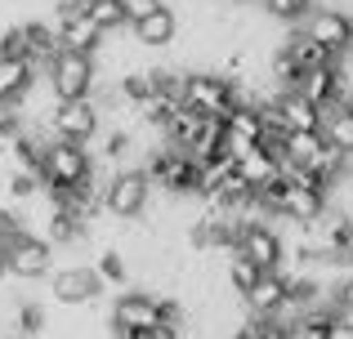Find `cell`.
Segmentation results:
<instances>
[{"label":"cell","instance_id":"cell-16","mask_svg":"<svg viewBox=\"0 0 353 339\" xmlns=\"http://www.w3.org/2000/svg\"><path fill=\"white\" fill-rule=\"evenodd\" d=\"M322 139L336 143L345 157H353V107L349 103H331L322 112Z\"/></svg>","mask_w":353,"mask_h":339},{"label":"cell","instance_id":"cell-11","mask_svg":"<svg viewBox=\"0 0 353 339\" xmlns=\"http://www.w3.org/2000/svg\"><path fill=\"white\" fill-rule=\"evenodd\" d=\"M130 27H134V36L148 45V50H170V45L179 41V32H183V18H179L174 5H161L157 14L139 18V23H130Z\"/></svg>","mask_w":353,"mask_h":339},{"label":"cell","instance_id":"cell-21","mask_svg":"<svg viewBox=\"0 0 353 339\" xmlns=\"http://www.w3.org/2000/svg\"><path fill=\"white\" fill-rule=\"evenodd\" d=\"M9 281V263H5V254H0V286Z\"/></svg>","mask_w":353,"mask_h":339},{"label":"cell","instance_id":"cell-2","mask_svg":"<svg viewBox=\"0 0 353 339\" xmlns=\"http://www.w3.org/2000/svg\"><path fill=\"white\" fill-rule=\"evenodd\" d=\"M152 201H157V183L148 179L143 170H117L112 183H108V192H103L108 219H121V223H134V219H143Z\"/></svg>","mask_w":353,"mask_h":339},{"label":"cell","instance_id":"cell-19","mask_svg":"<svg viewBox=\"0 0 353 339\" xmlns=\"http://www.w3.org/2000/svg\"><path fill=\"white\" fill-rule=\"evenodd\" d=\"M81 5H85V14L94 18L103 32H121V27H130L125 5H121V0H81Z\"/></svg>","mask_w":353,"mask_h":339},{"label":"cell","instance_id":"cell-4","mask_svg":"<svg viewBox=\"0 0 353 339\" xmlns=\"http://www.w3.org/2000/svg\"><path fill=\"white\" fill-rule=\"evenodd\" d=\"M183 107H192L201 116H228L233 107H241L237 80L219 76V72H188V80H183Z\"/></svg>","mask_w":353,"mask_h":339},{"label":"cell","instance_id":"cell-15","mask_svg":"<svg viewBox=\"0 0 353 339\" xmlns=\"http://www.w3.org/2000/svg\"><path fill=\"white\" fill-rule=\"evenodd\" d=\"M277 107H282L291 130H322V107L313 103V98H304L300 89H282V94H277Z\"/></svg>","mask_w":353,"mask_h":339},{"label":"cell","instance_id":"cell-6","mask_svg":"<svg viewBox=\"0 0 353 339\" xmlns=\"http://www.w3.org/2000/svg\"><path fill=\"white\" fill-rule=\"evenodd\" d=\"M300 32L309 41H318L327 54H336V58H345L353 50V14L345 5H313V14L300 23Z\"/></svg>","mask_w":353,"mask_h":339},{"label":"cell","instance_id":"cell-12","mask_svg":"<svg viewBox=\"0 0 353 339\" xmlns=\"http://www.w3.org/2000/svg\"><path fill=\"white\" fill-rule=\"evenodd\" d=\"M237 170L246 174V183L255 192H264V188H277L282 183V157H277L268 143H255V148L246 152V157L237 161Z\"/></svg>","mask_w":353,"mask_h":339},{"label":"cell","instance_id":"cell-17","mask_svg":"<svg viewBox=\"0 0 353 339\" xmlns=\"http://www.w3.org/2000/svg\"><path fill=\"white\" fill-rule=\"evenodd\" d=\"M313 5H318V0H259V9H264L268 18H277L282 27H300L304 18L313 14Z\"/></svg>","mask_w":353,"mask_h":339},{"label":"cell","instance_id":"cell-9","mask_svg":"<svg viewBox=\"0 0 353 339\" xmlns=\"http://www.w3.org/2000/svg\"><path fill=\"white\" fill-rule=\"evenodd\" d=\"M9 263V277L14 281H50V272L59 268V250L41 237H23L14 250L5 254Z\"/></svg>","mask_w":353,"mask_h":339},{"label":"cell","instance_id":"cell-10","mask_svg":"<svg viewBox=\"0 0 353 339\" xmlns=\"http://www.w3.org/2000/svg\"><path fill=\"white\" fill-rule=\"evenodd\" d=\"M233 254H241V259L259 263L264 272H273L277 263H282V232H277L273 223H246L233 245Z\"/></svg>","mask_w":353,"mask_h":339},{"label":"cell","instance_id":"cell-8","mask_svg":"<svg viewBox=\"0 0 353 339\" xmlns=\"http://www.w3.org/2000/svg\"><path fill=\"white\" fill-rule=\"evenodd\" d=\"M50 130L54 139H68V143H90L99 130H103V112H99L94 98H63L50 116Z\"/></svg>","mask_w":353,"mask_h":339},{"label":"cell","instance_id":"cell-3","mask_svg":"<svg viewBox=\"0 0 353 339\" xmlns=\"http://www.w3.org/2000/svg\"><path fill=\"white\" fill-rule=\"evenodd\" d=\"M94 174V157L85 143H68L54 139L50 148H41V179L45 188H81Z\"/></svg>","mask_w":353,"mask_h":339},{"label":"cell","instance_id":"cell-5","mask_svg":"<svg viewBox=\"0 0 353 339\" xmlns=\"http://www.w3.org/2000/svg\"><path fill=\"white\" fill-rule=\"evenodd\" d=\"M45 76L59 89V98H90L99 85V63L94 54H77V50H59L45 63Z\"/></svg>","mask_w":353,"mask_h":339},{"label":"cell","instance_id":"cell-7","mask_svg":"<svg viewBox=\"0 0 353 339\" xmlns=\"http://www.w3.org/2000/svg\"><path fill=\"white\" fill-rule=\"evenodd\" d=\"M103 281L90 263H68V268H54L50 272V299L59 308H81V304H94L103 299Z\"/></svg>","mask_w":353,"mask_h":339},{"label":"cell","instance_id":"cell-18","mask_svg":"<svg viewBox=\"0 0 353 339\" xmlns=\"http://www.w3.org/2000/svg\"><path fill=\"white\" fill-rule=\"evenodd\" d=\"M224 277H228V286H233L237 295L246 299V295H250V286H255V281L264 277V268H259V263H250V259H241V254H228Z\"/></svg>","mask_w":353,"mask_h":339},{"label":"cell","instance_id":"cell-22","mask_svg":"<svg viewBox=\"0 0 353 339\" xmlns=\"http://www.w3.org/2000/svg\"><path fill=\"white\" fill-rule=\"evenodd\" d=\"M340 317H345V326L353 331V308H345V313H340Z\"/></svg>","mask_w":353,"mask_h":339},{"label":"cell","instance_id":"cell-13","mask_svg":"<svg viewBox=\"0 0 353 339\" xmlns=\"http://www.w3.org/2000/svg\"><path fill=\"white\" fill-rule=\"evenodd\" d=\"M286 299H291V281H286L282 272H264L246 295V313L250 317H273Z\"/></svg>","mask_w":353,"mask_h":339},{"label":"cell","instance_id":"cell-20","mask_svg":"<svg viewBox=\"0 0 353 339\" xmlns=\"http://www.w3.org/2000/svg\"><path fill=\"white\" fill-rule=\"evenodd\" d=\"M121 5H125V18H130V23H139V18L157 14V9H161L165 0H121Z\"/></svg>","mask_w":353,"mask_h":339},{"label":"cell","instance_id":"cell-14","mask_svg":"<svg viewBox=\"0 0 353 339\" xmlns=\"http://www.w3.org/2000/svg\"><path fill=\"white\" fill-rule=\"evenodd\" d=\"M36 76H41V67L32 58H0V107H14Z\"/></svg>","mask_w":353,"mask_h":339},{"label":"cell","instance_id":"cell-1","mask_svg":"<svg viewBox=\"0 0 353 339\" xmlns=\"http://www.w3.org/2000/svg\"><path fill=\"white\" fill-rule=\"evenodd\" d=\"M108 322H112V335L152 331V326L170 322V295H157V290H148V286L117 290L112 304H108Z\"/></svg>","mask_w":353,"mask_h":339}]
</instances>
